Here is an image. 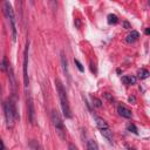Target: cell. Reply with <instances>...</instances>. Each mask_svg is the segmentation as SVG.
<instances>
[{
  "label": "cell",
  "instance_id": "obj_1",
  "mask_svg": "<svg viewBox=\"0 0 150 150\" xmlns=\"http://www.w3.org/2000/svg\"><path fill=\"white\" fill-rule=\"evenodd\" d=\"M55 85H56V90H58L59 97H60V102H61V108H62V113L65 117L67 119H72V110H70V106H69V101H68V96L66 94V90L62 86L61 81L56 79L55 80Z\"/></svg>",
  "mask_w": 150,
  "mask_h": 150
},
{
  "label": "cell",
  "instance_id": "obj_2",
  "mask_svg": "<svg viewBox=\"0 0 150 150\" xmlns=\"http://www.w3.org/2000/svg\"><path fill=\"white\" fill-rule=\"evenodd\" d=\"M4 7H5V13L7 15L9 22H11V27H12V36H13V41L16 40V21H15V15H14V11L12 8L11 4L8 1L4 2Z\"/></svg>",
  "mask_w": 150,
  "mask_h": 150
},
{
  "label": "cell",
  "instance_id": "obj_3",
  "mask_svg": "<svg viewBox=\"0 0 150 150\" xmlns=\"http://www.w3.org/2000/svg\"><path fill=\"white\" fill-rule=\"evenodd\" d=\"M52 121H53V124H54V127H55V129H56V133L59 134V136L61 139H65L66 137L65 126H63L60 113L58 110H53V113H52Z\"/></svg>",
  "mask_w": 150,
  "mask_h": 150
},
{
  "label": "cell",
  "instance_id": "obj_4",
  "mask_svg": "<svg viewBox=\"0 0 150 150\" xmlns=\"http://www.w3.org/2000/svg\"><path fill=\"white\" fill-rule=\"evenodd\" d=\"M4 112H5V119H6V124H7L8 128H13L14 126V119L15 117V114L12 109L11 102H5L4 103Z\"/></svg>",
  "mask_w": 150,
  "mask_h": 150
},
{
  "label": "cell",
  "instance_id": "obj_5",
  "mask_svg": "<svg viewBox=\"0 0 150 150\" xmlns=\"http://www.w3.org/2000/svg\"><path fill=\"white\" fill-rule=\"evenodd\" d=\"M28 47H29V43L27 42L26 48H25V53H23V83H25V87H28V83H29V80H28V74H27V66H28Z\"/></svg>",
  "mask_w": 150,
  "mask_h": 150
},
{
  "label": "cell",
  "instance_id": "obj_6",
  "mask_svg": "<svg viewBox=\"0 0 150 150\" xmlns=\"http://www.w3.org/2000/svg\"><path fill=\"white\" fill-rule=\"evenodd\" d=\"M27 107H28V117H29V122L32 124L35 123V109H34V103L32 101L31 96L27 95Z\"/></svg>",
  "mask_w": 150,
  "mask_h": 150
},
{
  "label": "cell",
  "instance_id": "obj_7",
  "mask_svg": "<svg viewBox=\"0 0 150 150\" xmlns=\"http://www.w3.org/2000/svg\"><path fill=\"white\" fill-rule=\"evenodd\" d=\"M7 73H8V79H9V83H11V87H12V90H13V94L15 95L16 81H15V76H14V73H13V69H12V66H11V65H8Z\"/></svg>",
  "mask_w": 150,
  "mask_h": 150
},
{
  "label": "cell",
  "instance_id": "obj_8",
  "mask_svg": "<svg viewBox=\"0 0 150 150\" xmlns=\"http://www.w3.org/2000/svg\"><path fill=\"white\" fill-rule=\"evenodd\" d=\"M61 65H62L63 73H65V75L68 79V82H70V75H69V70H68V62H67V59H66L63 52H61Z\"/></svg>",
  "mask_w": 150,
  "mask_h": 150
},
{
  "label": "cell",
  "instance_id": "obj_9",
  "mask_svg": "<svg viewBox=\"0 0 150 150\" xmlns=\"http://www.w3.org/2000/svg\"><path fill=\"white\" fill-rule=\"evenodd\" d=\"M117 112H119V114L122 117H126V119H131V116H133L130 110L126 106H122V104H120L119 107H117Z\"/></svg>",
  "mask_w": 150,
  "mask_h": 150
},
{
  "label": "cell",
  "instance_id": "obj_10",
  "mask_svg": "<svg viewBox=\"0 0 150 150\" xmlns=\"http://www.w3.org/2000/svg\"><path fill=\"white\" fill-rule=\"evenodd\" d=\"M94 119H95L96 126H97V128H99L100 130H106V129H109V126H108V123L104 121L103 119H101V117H99V116H95Z\"/></svg>",
  "mask_w": 150,
  "mask_h": 150
},
{
  "label": "cell",
  "instance_id": "obj_11",
  "mask_svg": "<svg viewBox=\"0 0 150 150\" xmlns=\"http://www.w3.org/2000/svg\"><path fill=\"white\" fill-rule=\"evenodd\" d=\"M139 36H140L139 32L131 31V33H129V34L127 35V38H126V41H127L128 43H133V42H135V41L139 39Z\"/></svg>",
  "mask_w": 150,
  "mask_h": 150
},
{
  "label": "cell",
  "instance_id": "obj_12",
  "mask_svg": "<svg viewBox=\"0 0 150 150\" xmlns=\"http://www.w3.org/2000/svg\"><path fill=\"white\" fill-rule=\"evenodd\" d=\"M122 82L124 85H135L136 83V77L133 75H128V76L122 77Z\"/></svg>",
  "mask_w": 150,
  "mask_h": 150
},
{
  "label": "cell",
  "instance_id": "obj_13",
  "mask_svg": "<svg viewBox=\"0 0 150 150\" xmlns=\"http://www.w3.org/2000/svg\"><path fill=\"white\" fill-rule=\"evenodd\" d=\"M101 134L103 135L104 137H107L108 141L110 143H113V133L110 129H106V130H101Z\"/></svg>",
  "mask_w": 150,
  "mask_h": 150
},
{
  "label": "cell",
  "instance_id": "obj_14",
  "mask_svg": "<svg viewBox=\"0 0 150 150\" xmlns=\"http://www.w3.org/2000/svg\"><path fill=\"white\" fill-rule=\"evenodd\" d=\"M87 150H99L97 143L95 142L94 140H89L88 144H87Z\"/></svg>",
  "mask_w": 150,
  "mask_h": 150
},
{
  "label": "cell",
  "instance_id": "obj_15",
  "mask_svg": "<svg viewBox=\"0 0 150 150\" xmlns=\"http://www.w3.org/2000/svg\"><path fill=\"white\" fill-rule=\"evenodd\" d=\"M149 75H150V73L147 69H140L139 73H137V76H139V79H141V80H144V79H147Z\"/></svg>",
  "mask_w": 150,
  "mask_h": 150
},
{
  "label": "cell",
  "instance_id": "obj_16",
  "mask_svg": "<svg viewBox=\"0 0 150 150\" xmlns=\"http://www.w3.org/2000/svg\"><path fill=\"white\" fill-rule=\"evenodd\" d=\"M117 22H119V18L115 14H109L108 15V23L109 25H115Z\"/></svg>",
  "mask_w": 150,
  "mask_h": 150
},
{
  "label": "cell",
  "instance_id": "obj_17",
  "mask_svg": "<svg viewBox=\"0 0 150 150\" xmlns=\"http://www.w3.org/2000/svg\"><path fill=\"white\" fill-rule=\"evenodd\" d=\"M127 129H128V131H130V133H133V134H135V135H137L139 134V131H137V128L135 127V124H133V123H129L127 126Z\"/></svg>",
  "mask_w": 150,
  "mask_h": 150
},
{
  "label": "cell",
  "instance_id": "obj_18",
  "mask_svg": "<svg viewBox=\"0 0 150 150\" xmlns=\"http://www.w3.org/2000/svg\"><path fill=\"white\" fill-rule=\"evenodd\" d=\"M93 104H94L96 108L102 107V102H101V100H99L97 97H93Z\"/></svg>",
  "mask_w": 150,
  "mask_h": 150
},
{
  "label": "cell",
  "instance_id": "obj_19",
  "mask_svg": "<svg viewBox=\"0 0 150 150\" xmlns=\"http://www.w3.org/2000/svg\"><path fill=\"white\" fill-rule=\"evenodd\" d=\"M74 62H75V65H76V67H77V69L80 70V72H83V66H82V63H81L80 61H79V60H76V59H75V60H74Z\"/></svg>",
  "mask_w": 150,
  "mask_h": 150
},
{
  "label": "cell",
  "instance_id": "obj_20",
  "mask_svg": "<svg viewBox=\"0 0 150 150\" xmlns=\"http://www.w3.org/2000/svg\"><path fill=\"white\" fill-rule=\"evenodd\" d=\"M128 100H129V102H130V103H135V102H136V99H135V96H129V97H128Z\"/></svg>",
  "mask_w": 150,
  "mask_h": 150
},
{
  "label": "cell",
  "instance_id": "obj_21",
  "mask_svg": "<svg viewBox=\"0 0 150 150\" xmlns=\"http://www.w3.org/2000/svg\"><path fill=\"white\" fill-rule=\"evenodd\" d=\"M123 26H124V28H127V29L130 28V25H129V22H127V21H124L123 22Z\"/></svg>",
  "mask_w": 150,
  "mask_h": 150
},
{
  "label": "cell",
  "instance_id": "obj_22",
  "mask_svg": "<svg viewBox=\"0 0 150 150\" xmlns=\"http://www.w3.org/2000/svg\"><path fill=\"white\" fill-rule=\"evenodd\" d=\"M104 96L107 97L108 100H110V101H113V100H114V99H113V97L110 96V95H109V94H108V93H106V94H104Z\"/></svg>",
  "mask_w": 150,
  "mask_h": 150
},
{
  "label": "cell",
  "instance_id": "obj_23",
  "mask_svg": "<svg viewBox=\"0 0 150 150\" xmlns=\"http://www.w3.org/2000/svg\"><path fill=\"white\" fill-rule=\"evenodd\" d=\"M69 150H77L76 147L74 146V144H69Z\"/></svg>",
  "mask_w": 150,
  "mask_h": 150
},
{
  "label": "cell",
  "instance_id": "obj_24",
  "mask_svg": "<svg viewBox=\"0 0 150 150\" xmlns=\"http://www.w3.org/2000/svg\"><path fill=\"white\" fill-rule=\"evenodd\" d=\"M75 23H76V27H80V20L79 19L75 20Z\"/></svg>",
  "mask_w": 150,
  "mask_h": 150
},
{
  "label": "cell",
  "instance_id": "obj_25",
  "mask_svg": "<svg viewBox=\"0 0 150 150\" xmlns=\"http://www.w3.org/2000/svg\"><path fill=\"white\" fill-rule=\"evenodd\" d=\"M1 150H6V148H5V144H4V142H1Z\"/></svg>",
  "mask_w": 150,
  "mask_h": 150
},
{
  "label": "cell",
  "instance_id": "obj_26",
  "mask_svg": "<svg viewBox=\"0 0 150 150\" xmlns=\"http://www.w3.org/2000/svg\"><path fill=\"white\" fill-rule=\"evenodd\" d=\"M146 34H147V35L150 34V28H147V29H146Z\"/></svg>",
  "mask_w": 150,
  "mask_h": 150
},
{
  "label": "cell",
  "instance_id": "obj_27",
  "mask_svg": "<svg viewBox=\"0 0 150 150\" xmlns=\"http://www.w3.org/2000/svg\"><path fill=\"white\" fill-rule=\"evenodd\" d=\"M130 150H134V149H130Z\"/></svg>",
  "mask_w": 150,
  "mask_h": 150
}]
</instances>
